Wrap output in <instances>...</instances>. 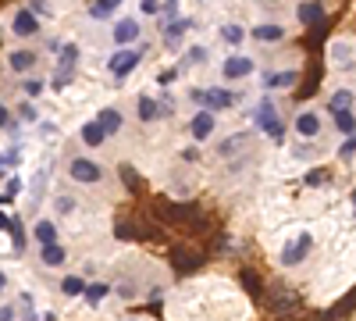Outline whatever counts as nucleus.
I'll list each match as a JSON object with an SVG mask.
<instances>
[{
  "label": "nucleus",
  "instance_id": "1",
  "mask_svg": "<svg viewBox=\"0 0 356 321\" xmlns=\"http://www.w3.org/2000/svg\"><path fill=\"white\" fill-rule=\"evenodd\" d=\"M253 122H257V129H260V132H267L275 143H282V139H285V122L278 118V111H275L271 97H264V100L257 104V111H253Z\"/></svg>",
  "mask_w": 356,
  "mask_h": 321
},
{
  "label": "nucleus",
  "instance_id": "2",
  "mask_svg": "<svg viewBox=\"0 0 356 321\" xmlns=\"http://www.w3.org/2000/svg\"><path fill=\"white\" fill-rule=\"evenodd\" d=\"M310 246H314V232H300L296 240H289V243L282 246V265H285V268L303 265L307 253H310Z\"/></svg>",
  "mask_w": 356,
  "mask_h": 321
},
{
  "label": "nucleus",
  "instance_id": "3",
  "mask_svg": "<svg viewBox=\"0 0 356 321\" xmlns=\"http://www.w3.org/2000/svg\"><path fill=\"white\" fill-rule=\"evenodd\" d=\"M193 100L203 107V111H225V107H232L235 104V97L228 93V90H221V86H207V90H193Z\"/></svg>",
  "mask_w": 356,
  "mask_h": 321
},
{
  "label": "nucleus",
  "instance_id": "4",
  "mask_svg": "<svg viewBox=\"0 0 356 321\" xmlns=\"http://www.w3.org/2000/svg\"><path fill=\"white\" fill-rule=\"evenodd\" d=\"M139 61H143V50H114L111 61H107V68H111L114 79H125L129 72H136Z\"/></svg>",
  "mask_w": 356,
  "mask_h": 321
},
{
  "label": "nucleus",
  "instance_id": "5",
  "mask_svg": "<svg viewBox=\"0 0 356 321\" xmlns=\"http://www.w3.org/2000/svg\"><path fill=\"white\" fill-rule=\"evenodd\" d=\"M68 175H72L75 182H82V186H93V182H100L104 168H100L97 161H89V157H75V161L68 164Z\"/></svg>",
  "mask_w": 356,
  "mask_h": 321
},
{
  "label": "nucleus",
  "instance_id": "6",
  "mask_svg": "<svg viewBox=\"0 0 356 321\" xmlns=\"http://www.w3.org/2000/svg\"><path fill=\"white\" fill-rule=\"evenodd\" d=\"M11 29H15V36H36L40 33V18L29 11V8H22V11H15Z\"/></svg>",
  "mask_w": 356,
  "mask_h": 321
},
{
  "label": "nucleus",
  "instance_id": "7",
  "mask_svg": "<svg viewBox=\"0 0 356 321\" xmlns=\"http://www.w3.org/2000/svg\"><path fill=\"white\" fill-rule=\"evenodd\" d=\"M250 72H253V57H246V54H235V57H228V61L221 65L225 79H246Z\"/></svg>",
  "mask_w": 356,
  "mask_h": 321
},
{
  "label": "nucleus",
  "instance_id": "8",
  "mask_svg": "<svg viewBox=\"0 0 356 321\" xmlns=\"http://www.w3.org/2000/svg\"><path fill=\"white\" fill-rule=\"evenodd\" d=\"M296 132L303 139H317L321 136V114L317 111H300L296 114Z\"/></svg>",
  "mask_w": 356,
  "mask_h": 321
},
{
  "label": "nucleus",
  "instance_id": "9",
  "mask_svg": "<svg viewBox=\"0 0 356 321\" xmlns=\"http://www.w3.org/2000/svg\"><path fill=\"white\" fill-rule=\"evenodd\" d=\"M114 43L118 47H129V43H136L139 40V22L136 18H122V22H114Z\"/></svg>",
  "mask_w": 356,
  "mask_h": 321
},
{
  "label": "nucleus",
  "instance_id": "10",
  "mask_svg": "<svg viewBox=\"0 0 356 321\" xmlns=\"http://www.w3.org/2000/svg\"><path fill=\"white\" fill-rule=\"evenodd\" d=\"M75 61H79V47H75V43H65V50H61V75H54V82H57V86H65V82L72 79Z\"/></svg>",
  "mask_w": 356,
  "mask_h": 321
},
{
  "label": "nucleus",
  "instance_id": "11",
  "mask_svg": "<svg viewBox=\"0 0 356 321\" xmlns=\"http://www.w3.org/2000/svg\"><path fill=\"white\" fill-rule=\"evenodd\" d=\"M253 40H257V43H278V40H285V25L260 22V25L253 29Z\"/></svg>",
  "mask_w": 356,
  "mask_h": 321
},
{
  "label": "nucleus",
  "instance_id": "12",
  "mask_svg": "<svg viewBox=\"0 0 356 321\" xmlns=\"http://www.w3.org/2000/svg\"><path fill=\"white\" fill-rule=\"evenodd\" d=\"M328 57H332V65L349 68V65H353V43H349V40H335V43L328 47Z\"/></svg>",
  "mask_w": 356,
  "mask_h": 321
},
{
  "label": "nucleus",
  "instance_id": "13",
  "mask_svg": "<svg viewBox=\"0 0 356 321\" xmlns=\"http://www.w3.org/2000/svg\"><path fill=\"white\" fill-rule=\"evenodd\" d=\"M97 122H100V129L107 136H114V132H122V111H118V107H104L97 114Z\"/></svg>",
  "mask_w": 356,
  "mask_h": 321
},
{
  "label": "nucleus",
  "instance_id": "14",
  "mask_svg": "<svg viewBox=\"0 0 356 321\" xmlns=\"http://www.w3.org/2000/svg\"><path fill=\"white\" fill-rule=\"evenodd\" d=\"M189 132H193L196 139H207V136L214 132V114H211V111H200L196 118L189 122Z\"/></svg>",
  "mask_w": 356,
  "mask_h": 321
},
{
  "label": "nucleus",
  "instance_id": "15",
  "mask_svg": "<svg viewBox=\"0 0 356 321\" xmlns=\"http://www.w3.org/2000/svg\"><path fill=\"white\" fill-rule=\"evenodd\" d=\"M296 79H300V72L289 68V72H275V75H267L264 86L267 90H289V86H296Z\"/></svg>",
  "mask_w": 356,
  "mask_h": 321
},
{
  "label": "nucleus",
  "instance_id": "16",
  "mask_svg": "<svg viewBox=\"0 0 356 321\" xmlns=\"http://www.w3.org/2000/svg\"><path fill=\"white\" fill-rule=\"evenodd\" d=\"M136 114H139L143 122H154V118H161V104L154 97H139L136 100Z\"/></svg>",
  "mask_w": 356,
  "mask_h": 321
},
{
  "label": "nucleus",
  "instance_id": "17",
  "mask_svg": "<svg viewBox=\"0 0 356 321\" xmlns=\"http://www.w3.org/2000/svg\"><path fill=\"white\" fill-rule=\"evenodd\" d=\"M193 22L189 18H182V22H171L168 29H164V43L168 47H178V43H182V36H186V29H189Z\"/></svg>",
  "mask_w": 356,
  "mask_h": 321
},
{
  "label": "nucleus",
  "instance_id": "18",
  "mask_svg": "<svg viewBox=\"0 0 356 321\" xmlns=\"http://www.w3.org/2000/svg\"><path fill=\"white\" fill-rule=\"evenodd\" d=\"M104 139H107V132L100 129V122H86L82 125V143H86V147H100Z\"/></svg>",
  "mask_w": 356,
  "mask_h": 321
},
{
  "label": "nucleus",
  "instance_id": "19",
  "mask_svg": "<svg viewBox=\"0 0 356 321\" xmlns=\"http://www.w3.org/2000/svg\"><path fill=\"white\" fill-rule=\"evenodd\" d=\"M353 90H335L332 97H328V107H332V114H339V111H353Z\"/></svg>",
  "mask_w": 356,
  "mask_h": 321
},
{
  "label": "nucleus",
  "instance_id": "20",
  "mask_svg": "<svg viewBox=\"0 0 356 321\" xmlns=\"http://www.w3.org/2000/svg\"><path fill=\"white\" fill-rule=\"evenodd\" d=\"M40 257H43V265H47V268H57V265H65V246H61V243L43 246V250H40Z\"/></svg>",
  "mask_w": 356,
  "mask_h": 321
},
{
  "label": "nucleus",
  "instance_id": "21",
  "mask_svg": "<svg viewBox=\"0 0 356 321\" xmlns=\"http://www.w3.org/2000/svg\"><path fill=\"white\" fill-rule=\"evenodd\" d=\"M33 236H36L43 246H54V243H57V225H54V221H36Z\"/></svg>",
  "mask_w": 356,
  "mask_h": 321
},
{
  "label": "nucleus",
  "instance_id": "22",
  "mask_svg": "<svg viewBox=\"0 0 356 321\" xmlns=\"http://www.w3.org/2000/svg\"><path fill=\"white\" fill-rule=\"evenodd\" d=\"M33 65H36V54H33V50H15V54H11V68H15V72H29Z\"/></svg>",
  "mask_w": 356,
  "mask_h": 321
},
{
  "label": "nucleus",
  "instance_id": "23",
  "mask_svg": "<svg viewBox=\"0 0 356 321\" xmlns=\"http://www.w3.org/2000/svg\"><path fill=\"white\" fill-rule=\"evenodd\" d=\"M335 129H339L342 136H356V114H353V111H339V114H335Z\"/></svg>",
  "mask_w": 356,
  "mask_h": 321
},
{
  "label": "nucleus",
  "instance_id": "24",
  "mask_svg": "<svg viewBox=\"0 0 356 321\" xmlns=\"http://www.w3.org/2000/svg\"><path fill=\"white\" fill-rule=\"evenodd\" d=\"M221 40L235 47V43H243V40H246V29H243V25H235V22H228V25H221Z\"/></svg>",
  "mask_w": 356,
  "mask_h": 321
},
{
  "label": "nucleus",
  "instance_id": "25",
  "mask_svg": "<svg viewBox=\"0 0 356 321\" xmlns=\"http://www.w3.org/2000/svg\"><path fill=\"white\" fill-rule=\"evenodd\" d=\"M107 293H111L107 282H89V285H86V304H100Z\"/></svg>",
  "mask_w": 356,
  "mask_h": 321
},
{
  "label": "nucleus",
  "instance_id": "26",
  "mask_svg": "<svg viewBox=\"0 0 356 321\" xmlns=\"http://www.w3.org/2000/svg\"><path fill=\"white\" fill-rule=\"evenodd\" d=\"M114 11H118V4H114V0H100V4H93V8H89V18L104 22V18H114Z\"/></svg>",
  "mask_w": 356,
  "mask_h": 321
},
{
  "label": "nucleus",
  "instance_id": "27",
  "mask_svg": "<svg viewBox=\"0 0 356 321\" xmlns=\"http://www.w3.org/2000/svg\"><path fill=\"white\" fill-rule=\"evenodd\" d=\"M61 293H65V297H79V293H86V282H82L79 275H68V279L61 282Z\"/></svg>",
  "mask_w": 356,
  "mask_h": 321
},
{
  "label": "nucleus",
  "instance_id": "28",
  "mask_svg": "<svg viewBox=\"0 0 356 321\" xmlns=\"http://www.w3.org/2000/svg\"><path fill=\"white\" fill-rule=\"evenodd\" d=\"M43 186H47V168H43V171L36 175V182H33V193H29V211H36V200H40Z\"/></svg>",
  "mask_w": 356,
  "mask_h": 321
},
{
  "label": "nucleus",
  "instance_id": "29",
  "mask_svg": "<svg viewBox=\"0 0 356 321\" xmlns=\"http://www.w3.org/2000/svg\"><path fill=\"white\" fill-rule=\"evenodd\" d=\"M321 18H324V8H321V4H303V8H300V22L310 25V22H321Z\"/></svg>",
  "mask_w": 356,
  "mask_h": 321
},
{
  "label": "nucleus",
  "instance_id": "30",
  "mask_svg": "<svg viewBox=\"0 0 356 321\" xmlns=\"http://www.w3.org/2000/svg\"><path fill=\"white\" fill-rule=\"evenodd\" d=\"M239 143H246V132H239V136H232V139H225V143H221V157L235 154V150H239Z\"/></svg>",
  "mask_w": 356,
  "mask_h": 321
},
{
  "label": "nucleus",
  "instance_id": "31",
  "mask_svg": "<svg viewBox=\"0 0 356 321\" xmlns=\"http://www.w3.org/2000/svg\"><path fill=\"white\" fill-rule=\"evenodd\" d=\"M186 61H189V65H203V61H207V47H189V50H186Z\"/></svg>",
  "mask_w": 356,
  "mask_h": 321
},
{
  "label": "nucleus",
  "instance_id": "32",
  "mask_svg": "<svg viewBox=\"0 0 356 321\" xmlns=\"http://www.w3.org/2000/svg\"><path fill=\"white\" fill-rule=\"evenodd\" d=\"M22 90H25V97H40V93H43V82H40V79H25Z\"/></svg>",
  "mask_w": 356,
  "mask_h": 321
},
{
  "label": "nucleus",
  "instance_id": "33",
  "mask_svg": "<svg viewBox=\"0 0 356 321\" xmlns=\"http://www.w3.org/2000/svg\"><path fill=\"white\" fill-rule=\"evenodd\" d=\"M324 182H328V171H324V168H314L307 175V186H324Z\"/></svg>",
  "mask_w": 356,
  "mask_h": 321
},
{
  "label": "nucleus",
  "instance_id": "34",
  "mask_svg": "<svg viewBox=\"0 0 356 321\" xmlns=\"http://www.w3.org/2000/svg\"><path fill=\"white\" fill-rule=\"evenodd\" d=\"M75 211V200L72 196H57V214H72Z\"/></svg>",
  "mask_w": 356,
  "mask_h": 321
},
{
  "label": "nucleus",
  "instance_id": "35",
  "mask_svg": "<svg viewBox=\"0 0 356 321\" xmlns=\"http://www.w3.org/2000/svg\"><path fill=\"white\" fill-rule=\"evenodd\" d=\"M29 11H33L36 18H47V15H54V8H50V4H43V0H36V4H29Z\"/></svg>",
  "mask_w": 356,
  "mask_h": 321
},
{
  "label": "nucleus",
  "instance_id": "36",
  "mask_svg": "<svg viewBox=\"0 0 356 321\" xmlns=\"http://www.w3.org/2000/svg\"><path fill=\"white\" fill-rule=\"evenodd\" d=\"M18 118H22V122H36V107H33V104H22V107H18Z\"/></svg>",
  "mask_w": 356,
  "mask_h": 321
},
{
  "label": "nucleus",
  "instance_id": "37",
  "mask_svg": "<svg viewBox=\"0 0 356 321\" xmlns=\"http://www.w3.org/2000/svg\"><path fill=\"white\" fill-rule=\"evenodd\" d=\"M353 154H356V136H349L342 147H339V157H353Z\"/></svg>",
  "mask_w": 356,
  "mask_h": 321
},
{
  "label": "nucleus",
  "instance_id": "38",
  "mask_svg": "<svg viewBox=\"0 0 356 321\" xmlns=\"http://www.w3.org/2000/svg\"><path fill=\"white\" fill-rule=\"evenodd\" d=\"M139 11H143V15H157V11H161V4H157V0H143Z\"/></svg>",
  "mask_w": 356,
  "mask_h": 321
},
{
  "label": "nucleus",
  "instance_id": "39",
  "mask_svg": "<svg viewBox=\"0 0 356 321\" xmlns=\"http://www.w3.org/2000/svg\"><path fill=\"white\" fill-rule=\"evenodd\" d=\"M157 104H161V118H164V114H171V111H175V100H171L168 93H164V97H161Z\"/></svg>",
  "mask_w": 356,
  "mask_h": 321
},
{
  "label": "nucleus",
  "instance_id": "40",
  "mask_svg": "<svg viewBox=\"0 0 356 321\" xmlns=\"http://www.w3.org/2000/svg\"><path fill=\"white\" fill-rule=\"evenodd\" d=\"M0 129H11V111L0 104Z\"/></svg>",
  "mask_w": 356,
  "mask_h": 321
},
{
  "label": "nucleus",
  "instance_id": "41",
  "mask_svg": "<svg viewBox=\"0 0 356 321\" xmlns=\"http://www.w3.org/2000/svg\"><path fill=\"white\" fill-rule=\"evenodd\" d=\"M0 321H15V307H0Z\"/></svg>",
  "mask_w": 356,
  "mask_h": 321
},
{
  "label": "nucleus",
  "instance_id": "42",
  "mask_svg": "<svg viewBox=\"0 0 356 321\" xmlns=\"http://www.w3.org/2000/svg\"><path fill=\"white\" fill-rule=\"evenodd\" d=\"M11 225H15V221H11L8 214H0V228H8V232H11Z\"/></svg>",
  "mask_w": 356,
  "mask_h": 321
},
{
  "label": "nucleus",
  "instance_id": "43",
  "mask_svg": "<svg viewBox=\"0 0 356 321\" xmlns=\"http://www.w3.org/2000/svg\"><path fill=\"white\" fill-rule=\"evenodd\" d=\"M4 285H8V275H4V272H0V293H4Z\"/></svg>",
  "mask_w": 356,
  "mask_h": 321
},
{
  "label": "nucleus",
  "instance_id": "44",
  "mask_svg": "<svg viewBox=\"0 0 356 321\" xmlns=\"http://www.w3.org/2000/svg\"><path fill=\"white\" fill-rule=\"evenodd\" d=\"M353 208H356V193H353Z\"/></svg>",
  "mask_w": 356,
  "mask_h": 321
}]
</instances>
